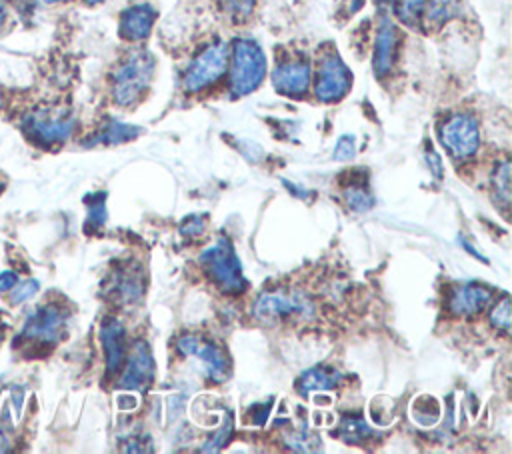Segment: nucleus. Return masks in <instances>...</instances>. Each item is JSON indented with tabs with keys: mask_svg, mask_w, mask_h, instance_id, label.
I'll list each match as a JSON object with an SVG mask.
<instances>
[{
	"mask_svg": "<svg viewBox=\"0 0 512 454\" xmlns=\"http://www.w3.org/2000/svg\"><path fill=\"white\" fill-rule=\"evenodd\" d=\"M104 352H106V372L112 374L120 368L124 354H126V344H124V328L118 320H106L100 330Z\"/></svg>",
	"mask_w": 512,
	"mask_h": 454,
	"instance_id": "2eb2a0df",
	"label": "nucleus"
},
{
	"mask_svg": "<svg viewBox=\"0 0 512 454\" xmlns=\"http://www.w3.org/2000/svg\"><path fill=\"white\" fill-rule=\"evenodd\" d=\"M16 282H18L16 272H12V270L2 272V274H0V294H2V292H8Z\"/></svg>",
	"mask_w": 512,
	"mask_h": 454,
	"instance_id": "7c9ffc66",
	"label": "nucleus"
},
{
	"mask_svg": "<svg viewBox=\"0 0 512 454\" xmlns=\"http://www.w3.org/2000/svg\"><path fill=\"white\" fill-rule=\"evenodd\" d=\"M0 444H2V440H0ZM0 450H4V448H2V446H0Z\"/></svg>",
	"mask_w": 512,
	"mask_h": 454,
	"instance_id": "f704fd0d",
	"label": "nucleus"
},
{
	"mask_svg": "<svg viewBox=\"0 0 512 454\" xmlns=\"http://www.w3.org/2000/svg\"><path fill=\"white\" fill-rule=\"evenodd\" d=\"M156 12L148 4H136L122 12L120 16V34L126 40H142L150 34Z\"/></svg>",
	"mask_w": 512,
	"mask_h": 454,
	"instance_id": "4468645a",
	"label": "nucleus"
},
{
	"mask_svg": "<svg viewBox=\"0 0 512 454\" xmlns=\"http://www.w3.org/2000/svg\"><path fill=\"white\" fill-rule=\"evenodd\" d=\"M256 0H222L224 10L234 18H244L252 12Z\"/></svg>",
	"mask_w": 512,
	"mask_h": 454,
	"instance_id": "a878e982",
	"label": "nucleus"
},
{
	"mask_svg": "<svg viewBox=\"0 0 512 454\" xmlns=\"http://www.w3.org/2000/svg\"><path fill=\"white\" fill-rule=\"evenodd\" d=\"M226 60H228V48L224 42H216L204 48L192 60V64L184 74V90L192 94L216 82L226 70Z\"/></svg>",
	"mask_w": 512,
	"mask_h": 454,
	"instance_id": "423d86ee",
	"label": "nucleus"
},
{
	"mask_svg": "<svg viewBox=\"0 0 512 454\" xmlns=\"http://www.w3.org/2000/svg\"><path fill=\"white\" fill-rule=\"evenodd\" d=\"M456 8H458L456 0H430L428 8H424L426 10V22L430 26H440L448 18L454 16Z\"/></svg>",
	"mask_w": 512,
	"mask_h": 454,
	"instance_id": "6ab92c4d",
	"label": "nucleus"
},
{
	"mask_svg": "<svg viewBox=\"0 0 512 454\" xmlns=\"http://www.w3.org/2000/svg\"><path fill=\"white\" fill-rule=\"evenodd\" d=\"M494 180H496V188L500 190L502 200H504V206H506L508 200H510V164H508V160L502 162V166L498 168Z\"/></svg>",
	"mask_w": 512,
	"mask_h": 454,
	"instance_id": "393cba45",
	"label": "nucleus"
},
{
	"mask_svg": "<svg viewBox=\"0 0 512 454\" xmlns=\"http://www.w3.org/2000/svg\"><path fill=\"white\" fill-rule=\"evenodd\" d=\"M200 264L210 272V276L222 286L226 292L244 290L246 282L242 276V264L226 238H220L216 244L206 248L200 254Z\"/></svg>",
	"mask_w": 512,
	"mask_h": 454,
	"instance_id": "39448f33",
	"label": "nucleus"
},
{
	"mask_svg": "<svg viewBox=\"0 0 512 454\" xmlns=\"http://www.w3.org/2000/svg\"><path fill=\"white\" fill-rule=\"evenodd\" d=\"M492 324L504 332L510 330V300L506 296L492 310Z\"/></svg>",
	"mask_w": 512,
	"mask_h": 454,
	"instance_id": "b1692460",
	"label": "nucleus"
},
{
	"mask_svg": "<svg viewBox=\"0 0 512 454\" xmlns=\"http://www.w3.org/2000/svg\"><path fill=\"white\" fill-rule=\"evenodd\" d=\"M308 82L310 66L306 62H284L272 72V84L284 96H302Z\"/></svg>",
	"mask_w": 512,
	"mask_h": 454,
	"instance_id": "f8f14e48",
	"label": "nucleus"
},
{
	"mask_svg": "<svg viewBox=\"0 0 512 454\" xmlns=\"http://www.w3.org/2000/svg\"><path fill=\"white\" fill-rule=\"evenodd\" d=\"M230 432H232V420H230V416H228V418H226V424H222V428L218 430V434H216L212 440H208L206 446H202V452H216V450L228 440Z\"/></svg>",
	"mask_w": 512,
	"mask_h": 454,
	"instance_id": "bb28decb",
	"label": "nucleus"
},
{
	"mask_svg": "<svg viewBox=\"0 0 512 454\" xmlns=\"http://www.w3.org/2000/svg\"><path fill=\"white\" fill-rule=\"evenodd\" d=\"M338 436L348 444H356V442H362L364 438H368L370 430L360 418H344L340 424Z\"/></svg>",
	"mask_w": 512,
	"mask_h": 454,
	"instance_id": "aec40b11",
	"label": "nucleus"
},
{
	"mask_svg": "<svg viewBox=\"0 0 512 454\" xmlns=\"http://www.w3.org/2000/svg\"><path fill=\"white\" fill-rule=\"evenodd\" d=\"M266 74V58L262 48L250 40H236L232 48L230 92L244 96L256 90Z\"/></svg>",
	"mask_w": 512,
	"mask_h": 454,
	"instance_id": "f03ea898",
	"label": "nucleus"
},
{
	"mask_svg": "<svg viewBox=\"0 0 512 454\" xmlns=\"http://www.w3.org/2000/svg\"><path fill=\"white\" fill-rule=\"evenodd\" d=\"M142 130L130 124H122V122H110L106 124L88 144H118V142H126L132 140L140 134Z\"/></svg>",
	"mask_w": 512,
	"mask_h": 454,
	"instance_id": "a211bd4d",
	"label": "nucleus"
},
{
	"mask_svg": "<svg viewBox=\"0 0 512 454\" xmlns=\"http://www.w3.org/2000/svg\"><path fill=\"white\" fill-rule=\"evenodd\" d=\"M352 156H354V138H352V136H342V138L336 142L334 158H336V160H350Z\"/></svg>",
	"mask_w": 512,
	"mask_h": 454,
	"instance_id": "cd10ccee",
	"label": "nucleus"
},
{
	"mask_svg": "<svg viewBox=\"0 0 512 454\" xmlns=\"http://www.w3.org/2000/svg\"><path fill=\"white\" fill-rule=\"evenodd\" d=\"M10 300L12 304H20L28 298H32L36 292H38V282L36 280H26V282H16L12 288H10Z\"/></svg>",
	"mask_w": 512,
	"mask_h": 454,
	"instance_id": "5701e85b",
	"label": "nucleus"
},
{
	"mask_svg": "<svg viewBox=\"0 0 512 454\" xmlns=\"http://www.w3.org/2000/svg\"><path fill=\"white\" fill-rule=\"evenodd\" d=\"M152 374H154V360H152L150 348L146 342L138 340L128 354V362H126V370L120 378V386L122 388H142L152 380Z\"/></svg>",
	"mask_w": 512,
	"mask_h": 454,
	"instance_id": "9b49d317",
	"label": "nucleus"
},
{
	"mask_svg": "<svg viewBox=\"0 0 512 454\" xmlns=\"http://www.w3.org/2000/svg\"><path fill=\"white\" fill-rule=\"evenodd\" d=\"M22 130L38 144H58L72 134L74 118L64 108H38L24 116Z\"/></svg>",
	"mask_w": 512,
	"mask_h": 454,
	"instance_id": "20e7f679",
	"label": "nucleus"
},
{
	"mask_svg": "<svg viewBox=\"0 0 512 454\" xmlns=\"http://www.w3.org/2000/svg\"><path fill=\"white\" fill-rule=\"evenodd\" d=\"M0 108H2V96H0Z\"/></svg>",
	"mask_w": 512,
	"mask_h": 454,
	"instance_id": "72a5a7b5",
	"label": "nucleus"
},
{
	"mask_svg": "<svg viewBox=\"0 0 512 454\" xmlns=\"http://www.w3.org/2000/svg\"><path fill=\"white\" fill-rule=\"evenodd\" d=\"M152 72H154L152 56L144 50L132 52L114 72V78H112L114 100L122 106L134 104L150 84Z\"/></svg>",
	"mask_w": 512,
	"mask_h": 454,
	"instance_id": "f257e3e1",
	"label": "nucleus"
},
{
	"mask_svg": "<svg viewBox=\"0 0 512 454\" xmlns=\"http://www.w3.org/2000/svg\"><path fill=\"white\" fill-rule=\"evenodd\" d=\"M84 2H88V4H96V2H102V0H84Z\"/></svg>",
	"mask_w": 512,
	"mask_h": 454,
	"instance_id": "2f4dec72",
	"label": "nucleus"
},
{
	"mask_svg": "<svg viewBox=\"0 0 512 454\" xmlns=\"http://www.w3.org/2000/svg\"><path fill=\"white\" fill-rule=\"evenodd\" d=\"M64 312L56 304H46L36 308L24 322V336L40 340V342H54L64 326Z\"/></svg>",
	"mask_w": 512,
	"mask_h": 454,
	"instance_id": "9d476101",
	"label": "nucleus"
},
{
	"mask_svg": "<svg viewBox=\"0 0 512 454\" xmlns=\"http://www.w3.org/2000/svg\"><path fill=\"white\" fill-rule=\"evenodd\" d=\"M314 314L312 300L300 290H268L254 304V316L264 322L278 318H310Z\"/></svg>",
	"mask_w": 512,
	"mask_h": 454,
	"instance_id": "7ed1b4c3",
	"label": "nucleus"
},
{
	"mask_svg": "<svg viewBox=\"0 0 512 454\" xmlns=\"http://www.w3.org/2000/svg\"><path fill=\"white\" fill-rule=\"evenodd\" d=\"M202 228H204V220H200V216H194V218H186V222L180 226V232L186 236H194L202 232Z\"/></svg>",
	"mask_w": 512,
	"mask_h": 454,
	"instance_id": "c756f323",
	"label": "nucleus"
},
{
	"mask_svg": "<svg viewBox=\"0 0 512 454\" xmlns=\"http://www.w3.org/2000/svg\"><path fill=\"white\" fill-rule=\"evenodd\" d=\"M44 2H48V4H52V2H64V0H44Z\"/></svg>",
	"mask_w": 512,
	"mask_h": 454,
	"instance_id": "473e14b6",
	"label": "nucleus"
},
{
	"mask_svg": "<svg viewBox=\"0 0 512 454\" xmlns=\"http://www.w3.org/2000/svg\"><path fill=\"white\" fill-rule=\"evenodd\" d=\"M340 382V372L326 366H316L306 370L298 380V390L302 394L312 390H330Z\"/></svg>",
	"mask_w": 512,
	"mask_h": 454,
	"instance_id": "f3484780",
	"label": "nucleus"
},
{
	"mask_svg": "<svg viewBox=\"0 0 512 454\" xmlns=\"http://www.w3.org/2000/svg\"><path fill=\"white\" fill-rule=\"evenodd\" d=\"M178 350L182 354L194 356L198 360H202L206 374L214 380V382H222L228 376V358L224 356V352L210 340L202 338V336H182L178 340Z\"/></svg>",
	"mask_w": 512,
	"mask_h": 454,
	"instance_id": "1a4fd4ad",
	"label": "nucleus"
},
{
	"mask_svg": "<svg viewBox=\"0 0 512 454\" xmlns=\"http://www.w3.org/2000/svg\"><path fill=\"white\" fill-rule=\"evenodd\" d=\"M440 140L454 158H468L480 142L478 124L470 114H454L442 124Z\"/></svg>",
	"mask_w": 512,
	"mask_h": 454,
	"instance_id": "0eeeda50",
	"label": "nucleus"
},
{
	"mask_svg": "<svg viewBox=\"0 0 512 454\" xmlns=\"http://www.w3.org/2000/svg\"><path fill=\"white\" fill-rule=\"evenodd\" d=\"M396 46H398L396 28H394V24L384 20L378 30L376 46H374V70L378 76H384L392 68L394 56H396Z\"/></svg>",
	"mask_w": 512,
	"mask_h": 454,
	"instance_id": "dca6fc26",
	"label": "nucleus"
},
{
	"mask_svg": "<svg viewBox=\"0 0 512 454\" xmlns=\"http://www.w3.org/2000/svg\"><path fill=\"white\" fill-rule=\"evenodd\" d=\"M106 220V206H104V194H98V202L90 204V214H88V222L90 224H104Z\"/></svg>",
	"mask_w": 512,
	"mask_h": 454,
	"instance_id": "c85d7f7f",
	"label": "nucleus"
},
{
	"mask_svg": "<svg viewBox=\"0 0 512 454\" xmlns=\"http://www.w3.org/2000/svg\"><path fill=\"white\" fill-rule=\"evenodd\" d=\"M346 200H348V204L354 210H360V212L368 210L372 206V198H370V194L362 186H350L346 190Z\"/></svg>",
	"mask_w": 512,
	"mask_h": 454,
	"instance_id": "4be33fe9",
	"label": "nucleus"
},
{
	"mask_svg": "<svg viewBox=\"0 0 512 454\" xmlns=\"http://www.w3.org/2000/svg\"><path fill=\"white\" fill-rule=\"evenodd\" d=\"M352 84L350 70L336 54H326L320 60L318 74H316V96L322 102L340 100Z\"/></svg>",
	"mask_w": 512,
	"mask_h": 454,
	"instance_id": "6e6552de",
	"label": "nucleus"
},
{
	"mask_svg": "<svg viewBox=\"0 0 512 454\" xmlns=\"http://www.w3.org/2000/svg\"><path fill=\"white\" fill-rule=\"evenodd\" d=\"M492 300V290L482 284H464L452 292L450 310L458 316H474Z\"/></svg>",
	"mask_w": 512,
	"mask_h": 454,
	"instance_id": "ddd939ff",
	"label": "nucleus"
},
{
	"mask_svg": "<svg viewBox=\"0 0 512 454\" xmlns=\"http://www.w3.org/2000/svg\"><path fill=\"white\" fill-rule=\"evenodd\" d=\"M426 0H398L396 2V14L404 24H416V20L424 14Z\"/></svg>",
	"mask_w": 512,
	"mask_h": 454,
	"instance_id": "412c9836",
	"label": "nucleus"
}]
</instances>
